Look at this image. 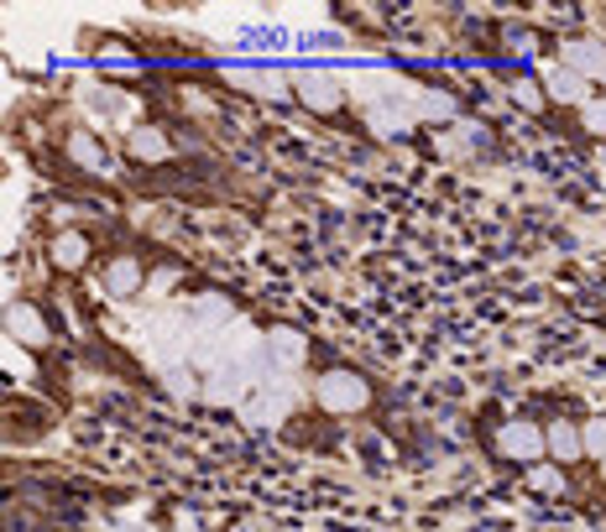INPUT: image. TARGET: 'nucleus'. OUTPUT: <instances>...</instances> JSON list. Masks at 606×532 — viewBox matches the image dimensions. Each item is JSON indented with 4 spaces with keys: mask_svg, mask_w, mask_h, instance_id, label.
<instances>
[{
    "mask_svg": "<svg viewBox=\"0 0 606 532\" xmlns=\"http://www.w3.org/2000/svg\"><path fill=\"white\" fill-rule=\"evenodd\" d=\"M314 397H320L324 413H366L371 408V387H366L356 371H324L314 381Z\"/></svg>",
    "mask_w": 606,
    "mask_h": 532,
    "instance_id": "nucleus-1",
    "label": "nucleus"
},
{
    "mask_svg": "<svg viewBox=\"0 0 606 532\" xmlns=\"http://www.w3.org/2000/svg\"><path fill=\"white\" fill-rule=\"evenodd\" d=\"M497 454L512 459V465H539L549 454L544 428H539V423H523V417H518V423H502V428H497Z\"/></svg>",
    "mask_w": 606,
    "mask_h": 532,
    "instance_id": "nucleus-2",
    "label": "nucleus"
},
{
    "mask_svg": "<svg viewBox=\"0 0 606 532\" xmlns=\"http://www.w3.org/2000/svg\"><path fill=\"white\" fill-rule=\"evenodd\" d=\"M251 392H257L251 366H220V371L204 376V402H215V408H241Z\"/></svg>",
    "mask_w": 606,
    "mask_h": 532,
    "instance_id": "nucleus-3",
    "label": "nucleus"
},
{
    "mask_svg": "<svg viewBox=\"0 0 606 532\" xmlns=\"http://www.w3.org/2000/svg\"><path fill=\"white\" fill-rule=\"evenodd\" d=\"M288 408H293V387H288V376H278L272 387H257V392L241 402V417L246 423H262V428H272V423H283Z\"/></svg>",
    "mask_w": 606,
    "mask_h": 532,
    "instance_id": "nucleus-4",
    "label": "nucleus"
},
{
    "mask_svg": "<svg viewBox=\"0 0 606 532\" xmlns=\"http://www.w3.org/2000/svg\"><path fill=\"white\" fill-rule=\"evenodd\" d=\"M560 63H565L570 74H581V79L596 84L606 74V42H596V37L565 42V47H560Z\"/></svg>",
    "mask_w": 606,
    "mask_h": 532,
    "instance_id": "nucleus-5",
    "label": "nucleus"
},
{
    "mask_svg": "<svg viewBox=\"0 0 606 532\" xmlns=\"http://www.w3.org/2000/svg\"><path fill=\"white\" fill-rule=\"evenodd\" d=\"M413 120H419V110H413V105H398V99L366 105V131H377V137H408Z\"/></svg>",
    "mask_w": 606,
    "mask_h": 532,
    "instance_id": "nucleus-6",
    "label": "nucleus"
},
{
    "mask_svg": "<svg viewBox=\"0 0 606 532\" xmlns=\"http://www.w3.org/2000/svg\"><path fill=\"white\" fill-rule=\"evenodd\" d=\"M6 339H21L26 350H37V345H47V318L32 303H11L6 308Z\"/></svg>",
    "mask_w": 606,
    "mask_h": 532,
    "instance_id": "nucleus-7",
    "label": "nucleus"
},
{
    "mask_svg": "<svg viewBox=\"0 0 606 532\" xmlns=\"http://www.w3.org/2000/svg\"><path fill=\"white\" fill-rule=\"evenodd\" d=\"M293 89H299V99L309 105V110H320V116L340 110V99H345V89L329 79V74H299V79H293Z\"/></svg>",
    "mask_w": 606,
    "mask_h": 532,
    "instance_id": "nucleus-8",
    "label": "nucleus"
},
{
    "mask_svg": "<svg viewBox=\"0 0 606 532\" xmlns=\"http://www.w3.org/2000/svg\"><path fill=\"white\" fill-rule=\"evenodd\" d=\"M142 287H147V276H142V261L137 257H116L105 267V293L116 297V303H131Z\"/></svg>",
    "mask_w": 606,
    "mask_h": 532,
    "instance_id": "nucleus-9",
    "label": "nucleus"
},
{
    "mask_svg": "<svg viewBox=\"0 0 606 532\" xmlns=\"http://www.w3.org/2000/svg\"><path fill=\"white\" fill-rule=\"evenodd\" d=\"M230 324H236V303L230 297H215V293L194 297V335H225Z\"/></svg>",
    "mask_w": 606,
    "mask_h": 532,
    "instance_id": "nucleus-10",
    "label": "nucleus"
},
{
    "mask_svg": "<svg viewBox=\"0 0 606 532\" xmlns=\"http://www.w3.org/2000/svg\"><path fill=\"white\" fill-rule=\"evenodd\" d=\"M544 444H549V459H554V465H581V459H586V449H581V423L554 417L544 428Z\"/></svg>",
    "mask_w": 606,
    "mask_h": 532,
    "instance_id": "nucleus-11",
    "label": "nucleus"
},
{
    "mask_svg": "<svg viewBox=\"0 0 606 532\" xmlns=\"http://www.w3.org/2000/svg\"><path fill=\"white\" fill-rule=\"evenodd\" d=\"M267 355H272V366L288 376L309 360V339H303L299 329H272V335H267Z\"/></svg>",
    "mask_w": 606,
    "mask_h": 532,
    "instance_id": "nucleus-12",
    "label": "nucleus"
},
{
    "mask_svg": "<svg viewBox=\"0 0 606 532\" xmlns=\"http://www.w3.org/2000/svg\"><path fill=\"white\" fill-rule=\"evenodd\" d=\"M544 89H549V99H560V105H586L591 99V79L570 74L565 63H554V68L544 74Z\"/></svg>",
    "mask_w": 606,
    "mask_h": 532,
    "instance_id": "nucleus-13",
    "label": "nucleus"
},
{
    "mask_svg": "<svg viewBox=\"0 0 606 532\" xmlns=\"http://www.w3.org/2000/svg\"><path fill=\"white\" fill-rule=\"evenodd\" d=\"M126 152L142 158V162H162L167 152H173V141L162 137L158 126H131V131H126Z\"/></svg>",
    "mask_w": 606,
    "mask_h": 532,
    "instance_id": "nucleus-14",
    "label": "nucleus"
},
{
    "mask_svg": "<svg viewBox=\"0 0 606 532\" xmlns=\"http://www.w3.org/2000/svg\"><path fill=\"white\" fill-rule=\"evenodd\" d=\"M47 257H53V267H63V272H79L84 261H89V236H79V230H63V236H53Z\"/></svg>",
    "mask_w": 606,
    "mask_h": 532,
    "instance_id": "nucleus-15",
    "label": "nucleus"
},
{
    "mask_svg": "<svg viewBox=\"0 0 606 532\" xmlns=\"http://www.w3.org/2000/svg\"><path fill=\"white\" fill-rule=\"evenodd\" d=\"M68 158L79 162L84 173H110V158H105V146L89 131H68Z\"/></svg>",
    "mask_w": 606,
    "mask_h": 532,
    "instance_id": "nucleus-16",
    "label": "nucleus"
},
{
    "mask_svg": "<svg viewBox=\"0 0 606 532\" xmlns=\"http://www.w3.org/2000/svg\"><path fill=\"white\" fill-rule=\"evenodd\" d=\"M413 110H419V120H455V95H445V89H419L413 95Z\"/></svg>",
    "mask_w": 606,
    "mask_h": 532,
    "instance_id": "nucleus-17",
    "label": "nucleus"
},
{
    "mask_svg": "<svg viewBox=\"0 0 606 532\" xmlns=\"http://www.w3.org/2000/svg\"><path fill=\"white\" fill-rule=\"evenodd\" d=\"M528 486L533 491H549V496H565V470L549 459V465H528Z\"/></svg>",
    "mask_w": 606,
    "mask_h": 532,
    "instance_id": "nucleus-18",
    "label": "nucleus"
},
{
    "mask_svg": "<svg viewBox=\"0 0 606 532\" xmlns=\"http://www.w3.org/2000/svg\"><path fill=\"white\" fill-rule=\"evenodd\" d=\"M581 449H586L591 465H596V459H606V413L581 423Z\"/></svg>",
    "mask_w": 606,
    "mask_h": 532,
    "instance_id": "nucleus-19",
    "label": "nucleus"
},
{
    "mask_svg": "<svg viewBox=\"0 0 606 532\" xmlns=\"http://www.w3.org/2000/svg\"><path fill=\"white\" fill-rule=\"evenodd\" d=\"M0 360H6V371L17 376V381H32V355H26V345L21 339H6V350H0Z\"/></svg>",
    "mask_w": 606,
    "mask_h": 532,
    "instance_id": "nucleus-20",
    "label": "nucleus"
},
{
    "mask_svg": "<svg viewBox=\"0 0 606 532\" xmlns=\"http://www.w3.org/2000/svg\"><path fill=\"white\" fill-rule=\"evenodd\" d=\"M507 95H512L518 110H544V89H539L533 79H512V84H507Z\"/></svg>",
    "mask_w": 606,
    "mask_h": 532,
    "instance_id": "nucleus-21",
    "label": "nucleus"
},
{
    "mask_svg": "<svg viewBox=\"0 0 606 532\" xmlns=\"http://www.w3.org/2000/svg\"><path fill=\"white\" fill-rule=\"evenodd\" d=\"M581 131H591V137H606V95H591L586 105H581Z\"/></svg>",
    "mask_w": 606,
    "mask_h": 532,
    "instance_id": "nucleus-22",
    "label": "nucleus"
},
{
    "mask_svg": "<svg viewBox=\"0 0 606 532\" xmlns=\"http://www.w3.org/2000/svg\"><path fill=\"white\" fill-rule=\"evenodd\" d=\"M162 381H167V392L173 397H204V387H194V371H188V366H167Z\"/></svg>",
    "mask_w": 606,
    "mask_h": 532,
    "instance_id": "nucleus-23",
    "label": "nucleus"
},
{
    "mask_svg": "<svg viewBox=\"0 0 606 532\" xmlns=\"http://www.w3.org/2000/svg\"><path fill=\"white\" fill-rule=\"evenodd\" d=\"M251 84H257L267 99H288V79H283V74H257Z\"/></svg>",
    "mask_w": 606,
    "mask_h": 532,
    "instance_id": "nucleus-24",
    "label": "nucleus"
},
{
    "mask_svg": "<svg viewBox=\"0 0 606 532\" xmlns=\"http://www.w3.org/2000/svg\"><path fill=\"white\" fill-rule=\"evenodd\" d=\"M173 287H178V272H173V267H162V272H152V282H147V293H152V297L173 293Z\"/></svg>",
    "mask_w": 606,
    "mask_h": 532,
    "instance_id": "nucleus-25",
    "label": "nucleus"
},
{
    "mask_svg": "<svg viewBox=\"0 0 606 532\" xmlns=\"http://www.w3.org/2000/svg\"><path fill=\"white\" fill-rule=\"evenodd\" d=\"M596 89H602V95H606V74H602V79H596Z\"/></svg>",
    "mask_w": 606,
    "mask_h": 532,
    "instance_id": "nucleus-26",
    "label": "nucleus"
}]
</instances>
